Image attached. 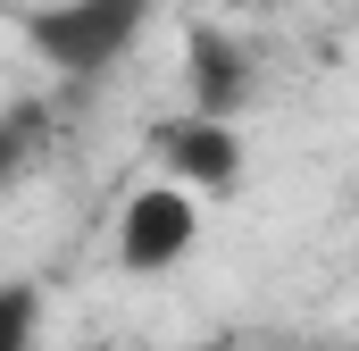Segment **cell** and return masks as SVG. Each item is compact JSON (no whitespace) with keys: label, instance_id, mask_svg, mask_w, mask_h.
I'll return each instance as SVG.
<instances>
[{"label":"cell","instance_id":"obj_8","mask_svg":"<svg viewBox=\"0 0 359 351\" xmlns=\"http://www.w3.org/2000/svg\"><path fill=\"white\" fill-rule=\"evenodd\" d=\"M318 351H351V343H318Z\"/></svg>","mask_w":359,"mask_h":351},{"label":"cell","instance_id":"obj_6","mask_svg":"<svg viewBox=\"0 0 359 351\" xmlns=\"http://www.w3.org/2000/svg\"><path fill=\"white\" fill-rule=\"evenodd\" d=\"M25 159H34V134H25L17 117H0V192H8L17 176H25Z\"/></svg>","mask_w":359,"mask_h":351},{"label":"cell","instance_id":"obj_1","mask_svg":"<svg viewBox=\"0 0 359 351\" xmlns=\"http://www.w3.org/2000/svg\"><path fill=\"white\" fill-rule=\"evenodd\" d=\"M151 8L159 0H34L17 25H25V42H34L42 67H59V76H109L142 42Z\"/></svg>","mask_w":359,"mask_h":351},{"label":"cell","instance_id":"obj_2","mask_svg":"<svg viewBox=\"0 0 359 351\" xmlns=\"http://www.w3.org/2000/svg\"><path fill=\"white\" fill-rule=\"evenodd\" d=\"M192 243H201V209H192V192H176V184H142L126 201V218H117V260H126V276H168V267L192 260Z\"/></svg>","mask_w":359,"mask_h":351},{"label":"cell","instance_id":"obj_7","mask_svg":"<svg viewBox=\"0 0 359 351\" xmlns=\"http://www.w3.org/2000/svg\"><path fill=\"white\" fill-rule=\"evenodd\" d=\"M192 351H243V343H234V335H209V343H192Z\"/></svg>","mask_w":359,"mask_h":351},{"label":"cell","instance_id":"obj_3","mask_svg":"<svg viewBox=\"0 0 359 351\" xmlns=\"http://www.w3.org/2000/svg\"><path fill=\"white\" fill-rule=\"evenodd\" d=\"M159 184H176V192H243V134L226 126V117H201V109H176L159 134Z\"/></svg>","mask_w":359,"mask_h":351},{"label":"cell","instance_id":"obj_4","mask_svg":"<svg viewBox=\"0 0 359 351\" xmlns=\"http://www.w3.org/2000/svg\"><path fill=\"white\" fill-rule=\"evenodd\" d=\"M251 84H259L251 42H234V34H217V25H201V34L184 42V92H192L201 117H226V126H234V109H251Z\"/></svg>","mask_w":359,"mask_h":351},{"label":"cell","instance_id":"obj_5","mask_svg":"<svg viewBox=\"0 0 359 351\" xmlns=\"http://www.w3.org/2000/svg\"><path fill=\"white\" fill-rule=\"evenodd\" d=\"M42 343V284H0V351Z\"/></svg>","mask_w":359,"mask_h":351}]
</instances>
